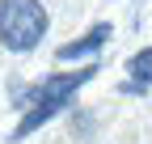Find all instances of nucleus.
<instances>
[{
  "label": "nucleus",
  "instance_id": "7ed1b4c3",
  "mask_svg": "<svg viewBox=\"0 0 152 144\" xmlns=\"http://www.w3.org/2000/svg\"><path fill=\"white\" fill-rule=\"evenodd\" d=\"M110 21H97V26H89L80 38H72V43H64V47H55V60L59 64H68V60H85V55H97V51L110 43Z\"/></svg>",
  "mask_w": 152,
  "mask_h": 144
},
{
  "label": "nucleus",
  "instance_id": "f257e3e1",
  "mask_svg": "<svg viewBox=\"0 0 152 144\" xmlns=\"http://www.w3.org/2000/svg\"><path fill=\"white\" fill-rule=\"evenodd\" d=\"M93 76H97V64H89V68H80V72H51L47 81L30 85L26 93L17 98V106H26V115H21V123L13 127V140L34 136L42 123H51L59 110H68V106H72V98H76V89H80V85H89Z\"/></svg>",
  "mask_w": 152,
  "mask_h": 144
},
{
  "label": "nucleus",
  "instance_id": "f03ea898",
  "mask_svg": "<svg viewBox=\"0 0 152 144\" xmlns=\"http://www.w3.org/2000/svg\"><path fill=\"white\" fill-rule=\"evenodd\" d=\"M51 17L38 0H0V47L13 55H26L47 38Z\"/></svg>",
  "mask_w": 152,
  "mask_h": 144
},
{
  "label": "nucleus",
  "instance_id": "20e7f679",
  "mask_svg": "<svg viewBox=\"0 0 152 144\" xmlns=\"http://www.w3.org/2000/svg\"><path fill=\"white\" fill-rule=\"evenodd\" d=\"M127 72H131V85L140 89H152V47H144V51H135V55L127 60Z\"/></svg>",
  "mask_w": 152,
  "mask_h": 144
}]
</instances>
